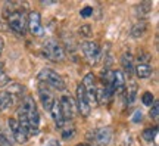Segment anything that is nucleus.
I'll return each mask as SVG.
<instances>
[{
  "label": "nucleus",
  "mask_w": 159,
  "mask_h": 146,
  "mask_svg": "<svg viewBox=\"0 0 159 146\" xmlns=\"http://www.w3.org/2000/svg\"><path fill=\"white\" fill-rule=\"evenodd\" d=\"M18 121L24 129H27L28 134H37L40 124V114L37 109V105L33 97L27 96L22 101L21 106L18 109Z\"/></svg>",
  "instance_id": "f257e3e1"
},
{
  "label": "nucleus",
  "mask_w": 159,
  "mask_h": 146,
  "mask_svg": "<svg viewBox=\"0 0 159 146\" xmlns=\"http://www.w3.org/2000/svg\"><path fill=\"white\" fill-rule=\"evenodd\" d=\"M37 78L46 86H50L53 89H57V90H63L65 89V81L63 78L56 73V71H53L50 68H44V69H41L37 75Z\"/></svg>",
  "instance_id": "f03ea898"
},
{
  "label": "nucleus",
  "mask_w": 159,
  "mask_h": 146,
  "mask_svg": "<svg viewBox=\"0 0 159 146\" xmlns=\"http://www.w3.org/2000/svg\"><path fill=\"white\" fill-rule=\"evenodd\" d=\"M43 53L47 59L53 62H62L65 59V50L56 40H47L43 46Z\"/></svg>",
  "instance_id": "7ed1b4c3"
},
{
  "label": "nucleus",
  "mask_w": 159,
  "mask_h": 146,
  "mask_svg": "<svg viewBox=\"0 0 159 146\" xmlns=\"http://www.w3.org/2000/svg\"><path fill=\"white\" fill-rule=\"evenodd\" d=\"M7 21H9V27H11L12 31H15L19 35L25 34V31H27V18L24 15V12L21 11L12 12L11 15L7 16Z\"/></svg>",
  "instance_id": "20e7f679"
},
{
  "label": "nucleus",
  "mask_w": 159,
  "mask_h": 146,
  "mask_svg": "<svg viewBox=\"0 0 159 146\" xmlns=\"http://www.w3.org/2000/svg\"><path fill=\"white\" fill-rule=\"evenodd\" d=\"M7 124H9V129H11L12 137L18 143H25V142L28 140V137H30L28 131H27V129H24L22 125L19 124V121H18L16 118H9Z\"/></svg>",
  "instance_id": "39448f33"
},
{
  "label": "nucleus",
  "mask_w": 159,
  "mask_h": 146,
  "mask_svg": "<svg viewBox=\"0 0 159 146\" xmlns=\"http://www.w3.org/2000/svg\"><path fill=\"white\" fill-rule=\"evenodd\" d=\"M81 49H83L87 61L90 62V64H96V62L100 59L102 50H100V47H99L96 43H93V41H84V43L81 45Z\"/></svg>",
  "instance_id": "423d86ee"
},
{
  "label": "nucleus",
  "mask_w": 159,
  "mask_h": 146,
  "mask_svg": "<svg viewBox=\"0 0 159 146\" xmlns=\"http://www.w3.org/2000/svg\"><path fill=\"white\" fill-rule=\"evenodd\" d=\"M77 105H78V111L81 112V115L89 117L91 111V105L89 102V97L85 95V90L83 87V84H80L77 87Z\"/></svg>",
  "instance_id": "0eeeda50"
},
{
  "label": "nucleus",
  "mask_w": 159,
  "mask_h": 146,
  "mask_svg": "<svg viewBox=\"0 0 159 146\" xmlns=\"http://www.w3.org/2000/svg\"><path fill=\"white\" fill-rule=\"evenodd\" d=\"M83 87L85 90V95L89 97V102H94L96 103V78H94V75L93 74H87L83 80Z\"/></svg>",
  "instance_id": "6e6552de"
},
{
  "label": "nucleus",
  "mask_w": 159,
  "mask_h": 146,
  "mask_svg": "<svg viewBox=\"0 0 159 146\" xmlns=\"http://www.w3.org/2000/svg\"><path fill=\"white\" fill-rule=\"evenodd\" d=\"M93 136H94V142H96L97 145L106 146L112 140L114 131H112L111 127H102V129H97L96 131L93 133Z\"/></svg>",
  "instance_id": "1a4fd4ad"
},
{
  "label": "nucleus",
  "mask_w": 159,
  "mask_h": 146,
  "mask_svg": "<svg viewBox=\"0 0 159 146\" xmlns=\"http://www.w3.org/2000/svg\"><path fill=\"white\" fill-rule=\"evenodd\" d=\"M27 25H28L30 31L33 35H43V27H41V19H40V13L37 12H31L28 16V21H27Z\"/></svg>",
  "instance_id": "9d476101"
},
{
  "label": "nucleus",
  "mask_w": 159,
  "mask_h": 146,
  "mask_svg": "<svg viewBox=\"0 0 159 146\" xmlns=\"http://www.w3.org/2000/svg\"><path fill=\"white\" fill-rule=\"evenodd\" d=\"M59 105H61V112H62V117L65 121H68L74 117V103L69 96H62L59 101Z\"/></svg>",
  "instance_id": "9b49d317"
},
{
  "label": "nucleus",
  "mask_w": 159,
  "mask_h": 146,
  "mask_svg": "<svg viewBox=\"0 0 159 146\" xmlns=\"http://www.w3.org/2000/svg\"><path fill=\"white\" fill-rule=\"evenodd\" d=\"M39 95H40V99H41V105H43V108H44L47 112H50L52 106H53V103H55V101H56L55 96H53V93L41 84L40 86V89H39Z\"/></svg>",
  "instance_id": "f8f14e48"
},
{
  "label": "nucleus",
  "mask_w": 159,
  "mask_h": 146,
  "mask_svg": "<svg viewBox=\"0 0 159 146\" xmlns=\"http://www.w3.org/2000/svg\"><path fill=\"white\" fill-rule=\"evenodd\" d=\"M50 114H52V118H53L55 124H56L59 129H62L63 125H65V120H63L62 112H61L59 101H55V103H53V106H52V109H50Z\"/></svg>",
  "instance_id": "ddd939ff"
},
{
  "label": "nucleus",
  "mask_w": 159,
  "mask_h": 146,
  "mask_svg": "<svg viewBox=\"0 0 159 146\" xmlns=\"http://www.w3.org/2000/svg\"><path fill=\"white\" fill-rule=\"evenodd\" d=\"M134 71H136L137 77L139 78H149L150 75H152V67L149 65V64H139L136 68H134Z\"/></svg>",
  "instance_id": "4468645a"
},
{
  "label": "nucleus",
  "mask_w": 159,
  "mask_h": 146,
  "mask_svg": "<svg viewBox=\"0 0 159 146\" xmlns=\"http://www.w3.org/2000/svg\"><path fill=\"white\" fill-rule=\"evenodd\" d=\"M121 65L124 68V71L128 74V77H130L131 74L134 73V65H133V56H131L130 53H124L122 58H121Z\"/></svg>",
  "instance_id": "2eb2a0df"
},
{
  "label": "nucleus",
  "mask_w": 159,
  "mask_h": 146,
  "mask_svg": "<svg viewBox=\"0 0 159 146\" xmlns=\"http://www.w3.org/2000/svg\"><path fill=\"white\" fill-rule=\"evenodd\" d=\"M146 30H148V24L146 22H139L137 25H134V28L131 30V35L134 37V39H139L140 35L146 33Z\"/></svg>",
  "instance_id": "dca6fc26"
},
{
  "label": "nucleus",
  "mask_w": 159,
  "mask_h": 146,
  "mask_svg": "<svg viewBox=\"0 0 159 146\" xmlns=\"http://www.w3.org/2000/svg\"><path fill=\"white\" fill-rule=\"evenodd\" d=\"M12 137L7 131H5V130L0 127V146H12L13 145V142H12Z\"/></svg>",
  "instance_id": "f3484780"
},
{
  "label": "nucleus",
  "mask_w": 159,
  "mask_h": 146,
  "mask_svg": "<svg viewBox=\"0 0 159 146\" xmlns=\"http://www.w3.org/2000/svg\"><path fill=\"white\" fill-rule=\"evenodd\" d=\"M156 134H158V127H149L143 131V139L146 142H152L155 140Z\"/></svg>",
  "instance_id": "a211bd4d"
},
{
  "label": "nucleus",
  "mask_w": 159,
  "mask_h": 146,
  "mask_svg": "<svg viewBox=\"0 0 159 146\" xmlns=\"http://www.w3.org/2000/svg\"><path fill=\"white\" fill-rule=\"evenodd\" d=\"M22 92H24V87L22 86H19V84H16V83H13V84H11L9 86V90L6 92V93H9V95L15 99V96H21L22 95Z\"/></svg>",
  "instance_id": "6ab92c4d"
},
{
  "label": "nucleus",
  "mask_w": 159,
  "mask_h": 146,
  "mask_svg": "<svg viewBox=\"0 0 159 146\" xmlns=\"http://www.w3.org/2000/svg\"><path fill=\"white\" fill-rule=\"evenodd\" d=\"M136 92H137V86L136 84H131L128 92H127V96H125V103L127 105H131L134 99H136Z\"/></svg>",
  "instance_id": "aec40b11"
},
{
  "label": "nucleus",
  "mask_w": 159,
  "mask_h": 146,
  "mask_svg": "<svg viewBox=\"0 0 159 146\" xmlns=\"http://www.w3.org/2000/svg\"><path fill=\"white\" fill-rule=\"evenodd\" d=\"M142 102H143V105H146V106H152L155 102V96L150 92H144L142 96Z\"/></svg>",
  "instance_id": "412c9836"
},
{
  "label": "nucleus",
  "mask_w": 159,
  "mask_h": 146,
  "mask_svg": "<svg viewBox=\"0 0 159 146\" xmlns=\"http://www.w3.org/2000/svg\"><path fill=\"white\" fill-rule=\"evenodd\" d=\"M61 131H62V137L65 139V140H68L69 137H72V136H74V133H75L72 127H65V125L61 129Z\"/></svg>",
  "instance_id": "4be33fe9"
},
{
  "label": "nucleus",
  "mask_w": 159,
  "mask_h": 146,
  "mask_svg": "<svg viewBox=\"0 0 159 146\" xmlns=\"http://www.w3.org/2000/svg\"><path fill=\"white\" fill-rule=\"evenodd\" d=\"M137 11H139L140 15H148L149 12L152 11V5L150 3H142V5L137 7Z\"/></svg>",
  "instance_id": "5701e85b"
},
{
  "label": "nucleus",
  "mask_w": 159,
  "mask_h": 146,
  "mask_svg": "<svg viewBox=\"0 0 159 146\" xmlns=\"http://www.w3.org/2000/svg\"><path fill=\"white\" fill-rule=\"evenodd\" d=\"M150 117L153 118V120H156V118L159 117V103L158 102H153V105L150 108Z\"/></svg>",
  "instance_id": "b1692460"
},
{
  "label": "nucleus",
  "mask_w": 159,
  "mask_h": 146,
  "mask_svg": "<svg viewBox=\"0 0 159 146\" xmlns=\"http://www.w3.org/2000/svg\"><path fill=\"white\" fill-rule=\"evenodd\" d=\"M80 15L83 18H89L93 15V7H90V6H85V7H83L81 11H80Z\"/></svg>",
  "instance_id": "393cba45"
},
{
  "label": "nucleus",
  "mask_w": 159,
  "mask_h": 146,
  "mask_svg": "<svg viewBox=\"0 0 159 146\" xmlns=\"http://www.w3.org/2000/svg\"><path fill=\"white\" fill-rule=\"evenodd\" d=\"M80 33H81V35H84V37H89V35L91 34L90 25H83V27L80 28Z\"/></svg>",
  "instance_id": "a878e982"
},
{
  "label": "nucleus",
  "mask_w": 159,
  "mask_h": 146,
  "mask_svg": "<svg viewBox=\"0 0 159 146\" xmlns=\"http://www.w3.org/2000/svg\"><path fill=\"white\" fill-rule=\"evenodd\" d=\"M149 59H150V56H149L148 53H139V62L140 64H146Z\"/></svg>",
  "instance_id": "bb28decb"
},
{
  "label": "nucleus",
  "mask_w": 159,
  "mask_h": 146,
  "mask_svg": "<svg viewBox=\"0 0 159 146\" xmlns=\"http://www.w3.org/2000/svg\"><path fill=\"white\" fill-rule=\"evenodd\" d=\"M143 120V114L140 112V111H137L136 114H134V118H133V121L134 123H139V121H142Z\"/></svg>",
  "instance_id": "cd10ccee"
},
{
  "label": "nucleus",
  "mask_w": 159,
  "mask_h": 146,
  "mask_svg": "<svg viewBox=\"0 0 159 146\" xmlns=\"http://www.w3.org/2000/svg\"><path fill=\"white\" fill-rule=\"evenodd\" d=\"M47 146H61V143L57 140H55V139H50V140L47 142Z\"/></svg>",
  "instance_id": "c85d7f7f"
},
{
  "label": "nucleus",
  "mask_w": 159,
  "mask_h": 146,
  "mask_svg": "<svg viewBox=\"0 0 159 146\" xmlns=\"http://www.w3.org/2000/svg\"><path fill=\"white\" fill-rule=\"evenodd\" d=\"M3 47H5V41L0 37V55H2V52H3Z\"/></svg>",
  "instance_id": "c756f323"
},
{
  "label": "nucleus",
  "mask_w": 159,
  "mask_h": 146,
  "mask_svg": "<svg viewBox=\"0 0 159 146\" xmlns=\"http://www.w3.org/2000/svg\"><path fill=\"white\" fill-rule=\"evenodd\" d=\"M3 64H2V62H0V77H2V75H3Z\"/></svg>",
  "instance_id": "7c9ffc66"
},
{
  "label": "nucleus",
  "mask_w": 159,
  "mask_h": 146,
  "mask_svg": "<svg viewBox=\"0 0 159 146\" xmlns=\"http://www.w3.org/2000/svg\"><path fill=\"white\" fill-rule=\"evenodd\" d=\"M77 146H89L87 143H80V145H77Z\"/></svg>",
  "instance_id": "2f4dec72"
}]
</instances>
